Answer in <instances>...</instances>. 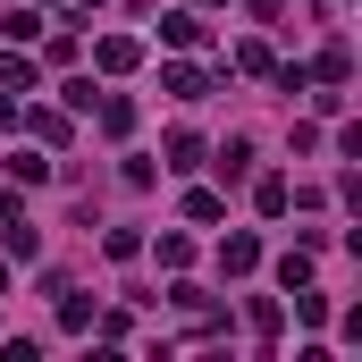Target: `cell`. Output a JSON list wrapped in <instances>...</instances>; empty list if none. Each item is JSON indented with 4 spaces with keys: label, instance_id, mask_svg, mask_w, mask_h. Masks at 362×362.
I'll use <instances>...</instances> for the list:
<instances>
[{
    "label": "cell",
    "instance_id": "6",
    "mask_svg": "<svg viewBox=\"0 0 362 362\" xmlns=\"http://www.w3.org/2000/svg\"><path fill=\"white\" fill-rule=\"evenodd\" d=\"M0 85H25V93H34L42 76H34V59H25V51H0Z\"/></svg>",
    "mask_w": 362,
    "mask_h": 362
},
{
    "label": "cell",
    "instance_id": "7",
    "mask_svg": "<svg viewBox=\"0 0 362 362\" xmlns=\"http://www.w3.org/2000/svg\"><path fill=\"white\" fill-rule=\"evenodd\" d=\"M25 127H34L42 144H68V118H59V110H25Z\"/></svg>",
    "mask_w": 362,
    "mask_h": 362
},
{
    "label": "cell",
    "instance_id": "14",
    "mask_svg": "<svg viewBox=\"0 0 362 362\" xmlns=\"http://www.w3.org/2000/svg\"><path fill=\"white\" fill-rule=\"evenodd\" d=\"M169 93L177 101H202V68H169Z\"/></svg>",
    "mask_w": 362,
    "mask_h": 362
},
{
    "label": "cell",
    "instance_id": "12",
    "mask_svg": "<svg viewBox=\"0 0 362 362\" xmlns=\"http://www.w3.org/2000/svg\"><path fill=\"white\" fill-rule=\"evenodd\" d=\"M0 228H8V253H17V262H34V253H42V236H34V228H17V219H0Z\"/></svg>",
    "mask_w": 362,
    "mask_h": 362
},
{
    "label": "cell",
    "instance_id": "10",
    "mask_svg": "<svg viewBox=\"0 0 362 362\" xmlns=\"http://www.w3.org/2000/svg\"><path fill=\"white\" fill-rule=\"evenodd\" d=\"M320 76H329V85H346V76H354V59H346V42H329V51H320Z\"/></svg>",
    "mask_w": 362,
    "mask_h": 362
},
{
    "label": "cell",
    "instance_id": "2",
    "mask_svg": "<svg viewBox=\"0 0 362 362\" xmlns=\"http://www.w3.org/2000/svg\"><path fill=\"white\" fill-rule=\"evenodd\" d=\"M253 262H262V245H253V236H228V245H219V270H228V278H245Z\"/></svg>",
    "mask_w": 362,
    "mask_h": 362
},
{
    "label": "cell",
    "instance_id": "15",
    "mask_svg": "<svg viewBox=\"0 0 362 362\" xmlns=\"http://www.w3.org/2000/svg\"><path fill=\"white\" fill-rule=\"evenodd\" d=\"M0 127H17V101H0Z\"/></svg>",
    "mask_w": 362,
    "mask_h": 362
},
{
    "label": "cell",
    "instance_id": "11",
    "mask_svg": "<svg viewBox=\"0 0 362 362\" xmlns=\"http://www.w3.org/2000/svg\"><path fill=\"white\" fill-rule=\"evenodd\" d=\"M245 169H253V144H245V135H236V144H228V152H219V177H245Z\"/></svg>",
    "mask_w": 362,
    "mask_h": 362
},
{
    "label": "cell",
    "instance_id": "13",
    "mask_svg": "<svg viewBox=\"0 0 362 362\" xmlns=\"http://www.w3.org/2000/svg\"><path fill=\"white\" fill-rule=\"evenodd\" d=\"M194 160H202V144H194V135L177 127V135H169V169H194Z\"/></svg>",
    "mask_w": 362,
    "mask_h": 362
},
{
    "label": "cell",
    "instance_id": "4",
    "mask_svg": "<svg viewBox=\"0 0 362 362\" xmlns=\"http://www.w3.org/2000/svg\"><path fill=\"white\" fill-rule=\"evenodd\" d=\"M253 202H262V219H278V211L295 202V185H286V177H262V185H253Z\"/></svg>",
    "mask_w": 362,
    "mask_h": 362
},
{
    "label": "cell",
    "instance_id": "5",
    "mask_svg": "<svg viewBox=\"0 0 362 362\" xmlns=\"http://www.w3.org/2000/svg\"><path fill=\"white\" fill-rule=\"evenodd\" d=\"M127 127H135V101L110 93V101H101V135H127Z\"/></svg>",
    "mask_w": 362,
    "mask_h": 362
},
{
    "label": "cell",
    "instance_id": "1",
    "mask_svg": "<svg viewBox=\"0 0 362 362\" xmlns=\"http://www.w3.org/2000/svg\"><path fill=\"white\" fill-rule=\"evenodd\" d=\"M93 59H101V68H110V76H127V68H135V59H144V51H135V42H127V34H101V51H93Z\"/></svg>",
    "mask_w": 362,
    "mask_h": 362
},
{
    "label": "cell",
    "instance_id": "3",
    "mask_svg": "<svg viewBox=\"0 0 362 362\" xmlns=\"http://www.w3.org/2000/svg\"><path fill=\"white\" fill-rule=\"evenodd\" d=\"M160 34H169L177 51H194V42H202V17H194V8H177V17H160Z\"/></svg>",
    "mask_w": 362,
    "mask_h": 362
},
{
    "label": "cell",
    "instance_id": "9",
    "mask_svg": "<svg viewBox=\"0 0 362 362\" xmlns=\"http://www.w3.org/2000/svg\"><path fill=\"white\" fill-rule=\"evenodd\" d=\"M0 34H8V42H25V34H42V17H34V8H8V17H0Z\"/></svg>",
    "mask_w": 362,
    "mask_h": 362
},
{
    "label": "cell",
    "instance_id": "8",
    "mask_svg": "<svg viewBox=\"0 0 362 362\" xmlns=\"http://www.w3.org/2000/svg\"><path fill=\"white\" fill-rule=\"evenodd\" d=\"M278 286H286V295H295V286H312V253H286V262H278Z\"/></svg>",
    "mask_w": 362,
    "mask_h": 362
}]
</instances>
